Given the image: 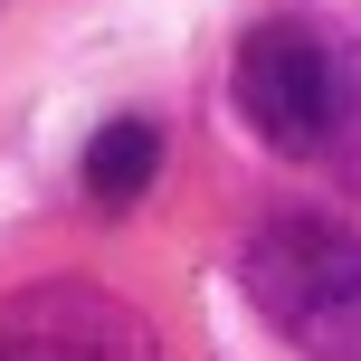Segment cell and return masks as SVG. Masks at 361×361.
I'll return each instance as SVG.
<instances>
[{"mask_svg": "<svg viewBox=\"0 0 361 361\" xmlns=\"http://www.w3.org/2000/svg\"><path fill=\"white\" fill-rule=\"evenodd\" d=\"M228 105H238V124L267 152H286V162H333V152L352 143V124H361V86H352L343 48H333V29L324 19H295V10L257 19V29L238 38Z\"/></svg>", "mask_w": 361, "mask_h": 361, "instance_id": "6da1fadb", "label": "cell"}, {"mask_svg": "<svg viewBox=\"0 0 361 361\" xmlns=\"http://www.w3.org/2000/svg\"><path fill=\"white\" fill-rule=\"evenodd\" d=\"M238 286L314 361H361V228L343 219H267L238 247Z\"/></svg>", "mask_w": 361, "mask_h": 361, "instance_id": "7a4b0ae2", "label": "cell"}, {"mask_svg": "<svg viewBox=\"0 0 361 361\" xmlns=\"http://www.w3.org/2000/svg\"><path fill=\"white\" fill-rule=\"evenodd\" d=\"M0 361H162V333L95 276H48L0 295Z\"/></svg>", "mask_w": 361, "mask_h": 361, "instance_id": "3957f363", "label": "cell"}, {"mask_svg": "<svg viewBox=\"0 0 361 361\" xmlns=\"http://www.w3.org/2000/svg\"><path fill=\"white\" fill-rule=\"evenodd\" d=\"M76 180H86V200H95L105 219L143 209V190L162 180V124H152V114H114V124H95Z\"/></svg>", "mask_w": 361, "mask_h": 361, "instance_id": "277c9868", "label": "cell"}]
</instances>
